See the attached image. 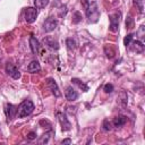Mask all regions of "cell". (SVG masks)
<instances>
[{
    "instance_id": "obj_1",
    "label": "cell",
    "mask_w": 145,
    "mask_h": 145,
    "mask_svg": "<svg viewBox=\"0 0 145 145\" xmlns=\"http://www.w3.org/2000/svg\"><path fill=\"white\" fill-rule=\"evenodd\" d=\"M85 12H86V17L88 18V22L91 23H96L100 18V11L97 8L96 2H91L85 6Z\"/></svg>"
},
{
    "instance_id": "obj_2",
    "label": "cell",
    "mask_w": 145,
    "mask_h": 145,
    "mask_svg": "<svg viewBox=\"0 0 145 145\" xmlns=\"http://www.w3.org/2000/svg\"><path fill=\"white\" fill-rule=\"evenodd\" d=\"M33 111H34V104H33V102L31 100H24L19 104V106L17 109V114H18L19 118H24L26 116H29Z\"/></svg>"
},
{
    "instance_id": "obj_3",
    "label": "cell",
    "mask_w": 145,
    "mask_h": 145,
    "mask_svg": "<svg viewBox=\"0 0 145 145\" xmlns=\"http://www.w3.org/2000/svg\"><path fill=\"white\" fill-rule=\"evenodd\" d=\"M120 17H121V14L120 12H114L112 15L109 16V19H110V26H109V29L113 33L118 32L119 29V23H120Z\"/></svg>"
},
{
    "instance_id": "obj_4",
    "label": "cell",
    "mask_w": 145,
    "mask_h": 145,
    "mask_svg": "<svg viewBox=\"0 0 145 145\" xmlns=\"http://www.w3.org/2000/svg\"><path fill=\"white\" fill-rule=\"evenodd\" d=\"M24 14H25V20L31 24V23L35 22V19L37 17V9L33 8V7H27V8H25Z\"/></svg>"
},
{
    "instance_id": "obj_5",
    "label": "cell",
    "mask_w": 145,
    "mask_h": 145,
    "mask_svg": "<svg viewBox=\"0 0 145 145\" xmlns=\"http://www.w3.org/2000/svg\"><path fill=\"white\" fill-rule=\"evenodd\" d=\"M57 117H58L59 122H60V125H61V129H62L63 131H68V130H70V128H71V123L68 121L66 114H63L62 112H57Z\"/></svg>"
},
{
    "instance_id": "obj_6",
    "label": "cell",
    "mask_w": 145,
    "mask_h": 145,
    "mask_svg": "<svg viewBox=\"0 0 145 145\" xmlns=\"http://www.w3.org/2000/svg\"><path fill=\"white\" fill-rule=\"evenodd\" d=\"M57 26H58V20H57L56 18H53V17L46 18V19L44 20V23H43V29H44L45 32H51V31H53Z\"/></svg>"
},
{
    "instance_id": "obj_7",
    "label": "cell",
    "mask_w": 145,
    "mask_h": 145,
    "mask_svg": "<svg viewBox=\"0 0 145 145\" xmlns=\"http://www.w3.org/2000/svg\"><path fill=\"white\" fill-rule=\"evenodd\" d=\"M16 112H17V109H16V106L14 104L7 103L5 105V113H6V117H7V122H9L15 117Z\"/></svg>"
},
{
    "instance_id": "obj_8",
    "label": "cell",
    "mask_w": 145,
    "mask_h": 145,
    "mask_svg": "<svg viewBox=\"0 0 145 145\" xmlns=\"http://www.w3.org/2000/svg\"><path fill=\"white\" fill-rule=\"evenodd\" d=\"M6 71H7V74H8L9 76H11L14 79L20 78V72H19V70H18L17 67L14 66L12 63H7V66H6Z\"/></svg>"
},
{
    "instance_id": "obj_9",
    "label": "cell",
    "mask_w": 145,
    "mask_h": 145,
    "mask_svg": "<svg viewBox=\"0 0 145 145\" xmlns=\"http://www.w3.org/2000/svg\"><path fill=\"white\" fill-rule=\"evenodd\" d=\"M46 84H48L49 88L51 89L52 94H54V96L59 97V96L61 95V93H60V91H59V87H58V85H57V83H56L54 79H52V78H48V79H46Z\"/></svg>"
},
{
    "instance_id": "obj_10",
    "label": "cell",
    "mask_w": 145,
    "mask_h": 145,
    "mask_svg": "<svg viewBox=\"0 0 145 145\" xmlns=\"http://www.w3.org/2000/svg\"><path fill=\"white\" fill-rule=\"evenodd\" d=\"M29 46H31V50L34 54L39 53L40 49H41V45H40V42L36 40V37H34L33 35H31L29 37Z\"/></svg>"
},
{
    "instance_id": "obj_11",
    "label": "cell",
    "mask_w": 145,
    "mask_h": 145,
    "mask_svg": "<svg viewBox=\"0 0 145 145\" xmlns=\"http://www.w3.org/2000/svg\"><path fill=\"white\" fill-rule=\"evenodd\" d=\"M65 95H66V99H67L68 101H75V100L78 97V93H77L71 86H68V87L66 88Z\"/></svg>"
},
{
    "instance_id": "obj_12",
    "label": "cell",
    "mask_w": 145,
    "mask_h": 145,
    "mask_svg": "<svg viewBox=\"0 0 145 145\" xmlns=\"http://www.w3.org/2000/svg\"><path fill=\"white\" fill-rule=\"evenodd\" d=\"M43 42H44V44L45 45H48L50 49H53V50H58V48H59V44H58V42L53 39V37H50V36H48V37H45L44 40H43Z\"/></svg>"
},
{
    "instance_id": "obj_13",
    "label": "cell",
    "mask_w": 145,
    "mask_h": 145,
    "mask_svg": "<svg viewBox=\"0 0 145 145\" xmlns=\"http://www.w3.org/2000/svg\"><path fill=\"white\" fill-rule=\"evenodd\" d=\"M131 50L135 51L136 53H142L144 51V44L138 40L131 41Z\"/></svg>"
},
{
    "instance_id": "obj_14",
    "label": "cell",
    "mask_w": 145,
    "mask_h": 145,
    "mask_svg": "<svg viewBox=\"0 0 145 145\" xmlns=\"http://www.w3.org/2000/svg\"><path fill=\"white\" fill-rule=\"evenodd\" d=\"M27 70H28L29 72H37V71H40V70H41V66H40L39 61H37V60H33V61L28 65Z\"/></svg>"
},
{
    "instance_id": "obj_15",
    "label": "cell",
    "mask_w": 145,
    "mask_h": 145,
    "mask_svg": "<svg viewBox=\"0 0 145 145\" xmlns=\"http://www.w3.org/2000/svg\"><path fill=\"white\" fill-rule=\"evenodd\" d=\"M126 122H127V117H126V116H118V117H116V118L113 119V125H114V127H117V128L123 126Z\"/></svg>"
},
{
    "instance_id": "obj_16",
    "label": "cell",
    "mask_w": 145,
    "mask_h": 145,
    "mask_svg": "<svg viewBox=\"0 0 145 145\" xmlns=\"http://www.w3.org/2000/svg\"><path fill=\"white\" fill-rule=\"evenodd\" d=\"M71 82H72V83H75L76 85H78V87H79V88H82L84 92H87V91H88V86H87L85 83H83L80 79H78V78H72V79H71Z\"/></svg>"
},
{
    "instance_id": "obj_17",
    "label": "cell",
    "mask_w": 145,
    "mask_h": 145,
    "mask_svg": "<svg viewBox=\"0 0 145 145\" xmlns=\"http://www.w3.org/2000/svg\"><path fill=\"white\" fill-rule=\"evenodd\" d=\"M134 6L136 7V9L138 10L139 14H143L144 11V5H143V0H133Z\"/></svg>"
},
{
    "instance_id": "obj_18",
    "label": "cell",
    "mask_w": 145,
    "mask_h": 145,
    "mask_svg": "<svg viewBox=\"0 0 145 145\" xmlns=\"http://www.w3.org/2000/svg\"><path fill=\"white\" fill-rule=\"evenodd\" d=\"M49 3V0H34V5L36 9H42Z\"/></svg>"
},
{
    "instance_id": "obj_19",
    "label": "cell",
    "mask_w": 145,
    "mask_h": 145,
    "mask_svg": "<svg viewBox=\"0 0 145 145\" xmlns=\"http://www.w3.org/2000/svg\"><path fill=\"white\" fill-rule=\"evenodd\" d=\"M66 44H67V48H68L69 50H75L76 46H77V43H76V41H75L74 39H67Z\"/></svg>"
},
{
    "instance_id": "obj_20",
    "label": "cell",
    "mask_w": 145,
    "mask_h": 145,
    "mask_svg": "<svg viewBox=\"0 0 145 145\" xmlns=\"http://www.w3.org/2000/svg\"><path fill=\"white\" fill-rule=\"evenodd\" d=\"M82 20V14L79 11H75L74 15H72V23L74 24H77Z\"/></svg>"
},
{
    "instance_id": "obj_21",
    "label": "cell",
    "mask_w": 145,
    "mask_h": 145,
    "mask_svg": "<svg viewBox=\"0 0 145 145\" xmlns=\"http://www.w3.org/2000/svg\"><path fill=\"white\" fill-rule=\"evenodd\" d=\"M51 134H52V131H49V133H45L43 136H42V138L39 140V143L40 144H44V143H48V140H49V138H50V136H51Z\"/></svg>"
},
{
    "instance_id": "obj_22",
    "label": "cell",
    "mask_w": 145,
    "mask_h": 145,
    "mask_svg": "<svg viewBox=\"0 0 145 145\" xmlns=\"http://www.w3.org/2000/svg\"><path fill=\"white\" fill-rule=\"evenodd\" d=\"M133 27H134V19L130 16H128L127 19H126V28L127 29H131Z\"/></svg>"
},
{
    "instance_id": "obj_23",
    "label": "cell",
    "mask_w": 145,
    "mask_h": 145,
    "mask_svg": "<svg viewBox=\"0 0 145 145\" xmlns=\"http://www.w3.org/2000/svg\"><path fill=\"white\" fill-rule=\"evenodd\" d=\"M133 37H134V34H128V35H126V37H125V40H123V44H125L126 46H129L130 43H131V41H133Z\"/></svg>"
},
{
    "instance_id": "obj_24",
    "label": "cell",
    "mask_w": 145,
    "mask_h": 145,
    "mask_svg": "<svg viewBox=\"0 0 145 145\" xmlns=\"http://www.w3.org/2000/svg\"><path fill=\"white\" fill-rule=\"evenodd\" d=\"M102 127H103V129L105 130V131H109V130H111V123H110V121L108 120V119H104L103 120V123H102Z\"/></svg>"
},
{
    "instance_id": "obj_25",
    "label": "cell",
    "mask_w": 145,
    "mask_h": 145,
    "mask_svg": "<svg viewBox=\"0 0 145 145\" xmlns=\"http://www.w3.org/2000/svg\"><path fill=\"white\" fill-rule=\"evenodd\" d=\"M103 91L105 93H111L113 91V85L112 84H105L104 87H103Z\"/></svg>"
},
{
    "instance_id": "obj_26",
    "label": "cell",
    "mask_w": 145,
    "mask_h": 145,
    "mask_svg": "<svg viewBox=\"0 0 145 145\" xmlns=\"http://www.w3.org/2000/svg\"><path fill=\"white\" fill-rule=\"evenodd\" d=\"M40 125H41V126H44V128H45V125H46L48 128L51 129V123H50L48 120H41V121H40Z\"/></svg>"
},
{
    "instance_id": "obj_27",
    "label": "cell",
    "mask_w": 145,
    "mask_h": 145,
    "mask_svg": "<svg viewBox=\"0 0 145 145\" xmlns=\"http://www.w3.org/2000/svg\"><path fill=\"white\" fill-rule=\"evenodd\" d=\"M27 138H28L29 140L36 138V133H35V131H31V133H28V134H27Z\"/></svg>"
},
{
    "instance_id": "obj_28",
    "label": "cell",
    "mask_w": 145,
    "mask_h": 145,
    "mask_svg": "<svg viewBox=\"0 0 145 145\" xmlns=\"http://www.w3.org/2000/svg\"><path fill=\"white\" fill-rule=\"evenodd\" d=\"M66 14H67V7H66V6H61V11H60L59 15L62 17V16H65Z\"/></svg>"
},
{
    "instance_id": "obj_29",
    "label": "cell",
    "mask_w": 145,
    "mask_h": 145,
    "mask_svg": "<svg viewBox=\"0 0 145 145\" xmlns=\"http://www.w3.org/2000/svg\"><path fill=\"white\" fill-rule=\"evenodd\" d=\"M70 143H71L70 139H65V140H62V144H70Z\"/></svg>"
}]
</instances>
